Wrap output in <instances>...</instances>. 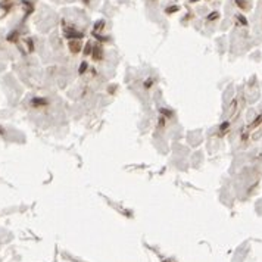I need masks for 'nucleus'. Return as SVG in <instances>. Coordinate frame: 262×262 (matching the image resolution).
<instances>
[{
  "label": "nucleus",
  "mask_w": 262,
  "mask_h": 262,
  "mask_svg": "<svg viewBox=\"0 0 262 262\" xmlns=\"http://www.w3.org/2000/svg\"><path fill=\"white\" fill-rule=\"evenodd\" d=\"M70 49H71V52H74V53L80 52V50H81V45H80V41H71V43H70Z\"/></svg>",
  "instance_id": "obj_1"
},
{
  "label": "nucleus",
  "mask_w": 262,
  "mask_h": 262,
  "mask_svg": "<svg viewBox=\"0 0 262 262\" xmlns=\"http://www.w3.org/2000/svg\"><path fill=\"white\" fill-rule=\"evenodd\" d=\"M102 56H103V50L100 48H96L95 52H93V58H95L96 60H100L102 59Z\"/></svg>",
  "instance_id": "obj_2"
},
{
  "label": "nucleus",
  "mask_w": 262,
  "mask_h": 262,
  "mask_svg": "<svg viewBox=\"0 0 262 262\" xmlns=\"http://www.w3.org/2000/svg\"><path fill=\"white\" fill-rule=\"evenodd\" d=\"M67 37L68 38H81V34L75 33V31H67Z\"/></svg>",
  "instance_id": "obj_3"
},
{
  "label": "nucleus",
  "mask_w": 262,
  "mask_h": 262,
  "mask_svg": "<svg viewBox=\"0 0 262 262\" xmlns=\"http://www.w3.org/2000/svg\"><path fill=\"white\" fill-rule=\"evenodd\" d=\"M102 28H103V21H99V23L95 25V33L96 31H99V30H102Z\"/></svg>",
  "instance_id": "obj_4"
},
{
  "label": "nucleus",
  "mask_w": 262,
  "mask_h": 262,
  "mask_svg": "<svg viewBox=\"0 0 262 262\" xmlns=\"http://www.w3.org/2000/svg\"><path fill=\"white\" fill-rule=\"evenodd\" d=\"M90 49H92V45H90V43H87V45H85V50H84V53H85V55H89V53L92 52Z\"/></svg>",
  "instance_id": "obj_5"
},
{
  "label": "nucleus",
  "mask_w": 262,
  "mask_h": 262,
  "mask_svg": "<svg viewBox=\"0 0 262 262\" xmlns=\"http://www.w3.org/2000/svg\"><path fill=\"white\" fill-rule=\"evenodd\" d=\"M176 11H179V6H172V8H169L167 12L171 13V12H176Z\"/></svg>",
  "instance_id": "obj_6"
},
{
  "label": "nucleus",
  "mask_w": 262,
  "mask_h": 262,
  "mask_svg": "<svg viewBox=\"0 0 262 262\" xmlns=\"http://www.w3.org/2000/svg\"><path fill=\"white\" fill-rule=\"evenodd\" d=\"M87 70V63L84 62V63H81V67H80V72H84Z\"/></svg>",
  "instance_id": "obj_7"
}]
</instances>
